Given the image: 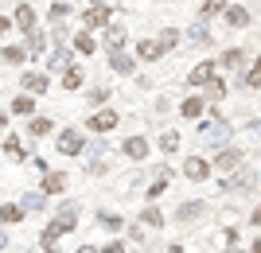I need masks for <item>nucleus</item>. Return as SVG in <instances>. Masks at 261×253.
Segmentation results:
<instances>
[{
	"label": "nucleus",
	"instance_id": "nucleus-31",
	"mask_svg": "<svg viewBox=\"0 0 261 253\" xmlns=\"http://www.w3.org/2000/svg\"><path fill=\"white\" fill-rule=\"evenodd\" d=\"M164 191H168V172H160V176H156L152 183L144 187V199H148V203H156V199H160Z\"/></svg>",
	"mask_w": 261,
	"mask_h": 253
},
{
	"label": "nucleus",
	"instance_id": "nucleus-25",
	"mask_svg": "<svg viewBox=\"0 0 261 253\" xmlns=\"http://www.w3.org/2000/svg\"><path fill=\"white\" fill-rule=\"evenodd\" d=\"M23 222V203H4L0 207V226H16Z\"/></svg>",
	"mask_w": 261,
	"mask_h": 253
},
{
	"label": "nucleus",
	"instance_id": "nucleus-27",
	"mask_svg": "<svg viewBox=\"0 0 261 253\" xmlns=\"http://www.w3.org/2000/svg\"><path fill=\"white\" fill-rule=\"evenodd\" d=\"M203 94H207V101H222V98H226V82L211 74L207 82H203Z\"/></svg>",
	"mask_w": 261,
	"mask_h": 253
},
{
	"label": "nucleus",
	"instance_id": "nucleus-28",
	"mask_svg": "<svg viewBox=\"0 0 261 253\" xmlns=\"http://www.w3.org/2000/svg\"><path fill=\"white\" fill-rule=\"evenodd\" d=\"M101 226V230H109V234H117L121 226H125V218H121V214H113V210H98V218H94Z\"/></svg>",
	"mask_w": 261,
	"mask_h": 253
},
{
	"label": "nucleus",
	"instance_id": "nucleus-7",
	"mask_svg": "<svg viewBox=\"0 0 261 253\" xmlns=\"http://www.w3.org/2000/svg\"><path fill=\"white\" fill-rule=\"evenodd\" d=\"M59 152L63 156H82L86 152V136H82L78 129H63L59 132Z\"/></svg>",
	"mask_w": 261,
	"mask_h": 253
},
{
	"label": "nucleus",
	"instance_id": "nucleus-35",
	"mask_svg": "<svg viewBox=\"0 0 261 253\" xmlns=\"http://www.w3.org/2000/svg\"><path fill=\"white\" fill-rule=\"evenodd\" d=\"M179 43H184V35L175 32V27H164V32H160V47H164V51H175Z\"/></svg>",
	"mask_w": 261,
	"mask_h": 253
},
{
	"label": "nucleus",
	"instance_id": "nucleus-17",
	"mask_svg": "<svg viewBox=\"0 0 261 253\" xmlns=\"http://www.w3.org/2000/svg\"><path fill=\"white\" fill-rule=\"evenodd\" d=\"M70 47H74V55H94V51H98V39H94V35H90V27H82V32L74 35V39H70Z\"/></svg>",
	"mask_w": 261,
	"mask_h": 253
},
{
	"label": "nucleus",
	"instance_id": "nucleus-43",
	"mask_svg": "<svg viewBox=\"0 0 261 253\" xmlns=\"http://www.w3.org/2000/svg\"><path fill=\"white\" fill-rule=\"evenodd\" d=\"M12 27H16V23H12V16H0V39H4V35H12Z\"/></svg>",
	"mask_w": 261,
	"mask_h": 253
},
{
	"label": "nucleus",
	"instance_id": "nucleus-11",
	"mask_svg": "<svg viewBox=\"0 0 261 253\" xmlns=\"http://www.w3.org/2000/svg\"><path fill=\"white\" fill-rule=\"evenodd\" d=\"M121 156H125V160H133V164H144V156H148V140H144V136H125Z\"/></svg>",
	"mask_w": 261,
	"mask_h": 253
},
{
	"label": "nucleus",
	"instance_id": "nucleus-49",
	"mask_svg": "<svg viewBox=\"0 0 261 253\" xmlns=\"http://www.w3.org/2000/svg\"><path fill=\"white\" fill-rule=\"evenodd\" d=\"M78 253H94V245H86V249H78Z\"/></svg>",
	"mask_w": 261,
	"mask_h": 253
},
{
	"label": "nucleus",
	"instance_id": "nucleus-39",
	"mask_svg": "<svg viewBox=\"0 0 261 253\" xmlns=\"http://www.w3.org/2000/svg\"><path fill=\"white\" fill-rule=\"evenodd\" d=\"M86 101H90V105H94V109H101V105H106V101H109V90H106V86H94V90H90V94H86Z\"/></svg>",
	"mask_w": 261,
	"mask_h": 253
},
{
	"label": "nucleus",
	"instance_id": "nucleus-26",
	"mask_svg": "<svg viewBox=\"0 0 261 253\" xmlns=\"http://www.w3.org/2000/svg\"><path fill=\"white\" fill-rule=\"evenodd\" d=\"M0 59H4V63H12V66H20V63H28V47L8 43V47H0Z\"/></svg>",
	"mask_w": 261,
	"mask_h": 253
},
{
	"label": "nucleus",
	"instance_id": "nucleus-6",
	"mask_svg": "<svg viewBox=\"0 0 261 253\" xmlns=\"http://www.w3.org/2000/svg\"><path fill=\"white\" fill-rule=\"evenodd\" d=\"M222 20H226V27H234V32H246V27L253 23V16H250V8H246V4H238V0H234V4H226Z\"/></svg>",
	"mask_w": 261,
	"mask_h": 253
},
{
	"label": "nucleus",
	"instance_id": "nucleus-15",
	"mask_svg": "<svg viewBox=\"0 0 261 253\" xmlns=\"http://www.w3.org/2000/svg\"><path fill=\"white\" fill-rule=\"evenodd\" d=\"M187 43H195V47H211V43H215V35H211V27H207V20H203V16L187 27Z\"/></svg>",
	"mask_w": 261,
	"mask_h": 253
},
{
	"label": "nucleus",
	"instance_id": "nucleus-46",
	"mask_svg": "<svg viewBox=\"0 0 261 253\" xmlns=\"http://www.w3.org/2000/svg\"><path fill=\"white\" fill-rule=\"evenodd\" d=\"M226 253H246V249H238V245H234V242H230V249Z\"/></svg>",
	"mask_w": 261,
	"mask_h": 253
},
{
	"label": "nucleus",
	"instance_id": "nucleus-1",
	"mask_svg": "<svg viewBox=\"0 0 261 253\" xmlns=\"http://www.w3.org/2000/svg\"><path fill=\"white\" fill-rule=\"evenodd\" d=\"M74 226H78V203H74V199H66L63 207H59V214H55V218L43 226V234H39V245H43L47 253H59V249H55V238L70 234Z\"/></svg>",
	"mask_w": 261,
	"mask_h": 253
},
{
	"label": "nucleus",
	"instance_id": "nucleus-2",
	"mask_svg": "<svg viewBox=\"0 0 261 253\" xmlns=\"http://www.w3.org/2000/svg\"><path fill=\"white\" fill-rule=\"evenodd\" d=\"M195 136H199V144H222V140L230 136V125L218 121V117H211V121H203V117H199Z\"/></svg>",
	"mask_w": 261,
	"mask_h": 253
},
{
	"label": "nucleus",
	"instance_id": "nucleus-8",
	"mask_svg": "<svg viewBox=\"0 0 261 253\" xmlns=\"http://www.w3.org/2000/svg\"><path fill=\"white\" fill-rule=\"evenodd\" d=\"M47 86H51V78H47V70H23L20 74V90H28V94H47Z\"/></svg>",
	"mask_w": 261,
	"mask_h": 253
},
{
	"label": "nucleus",
	"instance_id": "nucleus-23",
	"mask_svg": "<svg viewBox=\"0 0 261 253\" xmlns=\"http://www.w3.org/2000/svg\"><path fill=\"white\" fill-rule=\"evenodd\" d=\"M101 32H106V51H121V47H125V27H121V23H109Z\"/></svg>",
	"mask_w": 261,
	"mask_h": 253
},
{
	"label": "nucleus",
	"instance_id": "nucleus-22",
	"mask_svg": "<svg viewBox=\"0 0 261 253\" xmlns=\"http://www.w3.org/2000/svg\"><path fill=\"white\" fill-rule=\"evenodd\" d=\"M23 47H28L32 55H47V35L39 32V27H32V32H23Z\"/></svg>",
	"mask_w": 261,
	"mask_h": 253
},
{
	"label": "nucleus",
	"instance_id": "nucleus-40",
	"mask_svg": "<svg viewBox=\"0 0 261 253\" xmlns=\"http://www.w3.org/2000/svg\"><path fill=\"white\" fill-rule=\"evenodd\" d=\"M70 12H74V8H70V4H63V0H55V4H51V12H47V16H51V23H59V20H66Z\"/></svg>",
	"mask_w": 261,
	"mask_h": 253
},
{
	"label": "nucleus",
	"instance_id": "nucleus-36",
	"mask_svg": "<svg viewBox=\"0 0 261 253\" xmlns=\"http://www.w3.org/2000/svg\"><path fill=\"white\" fill-rule=\"evenodd\" d=\"M47 199H51V195L32 191V195H23V210H47Z\"/></svg>",
	"mask_w": 261,
	"mask_h": 253
},
{
	"label": "nucleus",
	"instance_id": "nucleus-37",
	"mask_svg": "<svg viewBox=\"0 0 261 253\" xmlns=\"http://www.w3.org/2000/svg\"><path fill=\"white\" fill-rule=\"evenodd\" d=\"M51 129H55L51 117H32V125H28V132H32V136H47Z\"/></svg>",
	"mask_w": 261,
	"mask_h": 253
},
{
	"label": "nucleus",
	"instance_id": "nucleus-16",
	"mask_svg": "<svg viewBox=\"0 0 261 253\" xmlns=\"http://www.w3.org/2000/svg\"><path fill=\"white\" fill-rule=\"evenodd\" d=\"M164 55H168V51L160 47V39H141V43H137V59H141V63H160Z\"/></svg>",
	"mask_w": 261,
	"mask_h": 253
},
{
	"label": "nucleus",
	"instance_id": "nucleus-32",
	"mask_svg": "<svg viewBox=\"0 0 261 253\" xmlns=\"http://www.w3.org/2000/svg\"><path fill=\"white\" fill-rule=\"evenodd\" d=\"M226 4H230V0H199V16H203V20L222 16V12H226Z\"/></svg>",
	"mask_w": 261,
	"mask_h": 253
},
{
	"label": "nucleus",
	"instance_id": "nucleus-21",
	"mask_svg": "<svg viewBox=\"0 0 261 253\" xmlns=\"http://www.w3.org/2000/svg\"><path fill=\"white\" fill-rule=\"evenodd\" d=\"M39 191H43V195H63V191H66V176H63V172H51V176L43 172V183H39Z\"/></svg>",
	"mask_w": 261,
	"mask_h": 253
},
{
	"label": "nucleus",
	"instance_id": "nucleus-9",
	"mask_svg": "<svg viewBox=\"0 0 261 253\" xmlns=\"http://www.w3.org/2000/svg\"><path fill=\"white\" fill-rule=\"evenodd\" d=\"M203 109H207V94H187V98L179 101V117H184V121H199Z\"/></svg>",
	"mask_w": 261,
	"mask_h": 253
},
{
	"label": "nucleus",
	"instance_id": "nucleus-14",
	"mask_svg": "<svg viewBox=\"0 0 261 253\" xmlns=\"http://www.w3.org/2000/svg\"><path fill=\"white\" fill-rule=\"evenodd\" d=\"M109 55V70H113V74H137V59H129L125 55V51H106Z\"/></svg>",
	"mask_w": 261,
	"mask_h": 253
},
{
	"label": "nucleus",
	"instance_id": "nucleus-29",
	"mask_svg": "<svg viewBox=\"0 0 261 253\" xmlns=\"http://www.w3.org/2000/svg\"><path fill=\"white\" fill-rule=\"evenodd\" d=\"M211 74H215V63H199V66H191V74H187V86H203Z\"/></svg>",
	"mask_w": 261,
	"mask_h": 253
},
{
	"label": "nucleus",
	"instance_id": "nucleus-34",
	"mask_svg": "<svg viewBox=\"0 0 261 253\" xmlns=\"http://www.w3.org/2000/svg\"><path fill=\"white\" fill-rule=\"evenodd\" d=\"M160 148H164L168 156L179 152V132H175V129H164V132H160Z\"/></svg>",
	"mask_w": 261,
	"mask_h": 253
},
{
	"label": "nucleus",
	"instance_id": "nucleus-30",
	"mask_svg": "<svg viewBox=\"0 0 261 253\" xmlns=\"http://www.w3.org/2000/svg\"><path fill=\"white\" fill-rule=\"evenodd\" d=\"M242 86H246V90H261V55L253 59V63H250V70L242 74Z\"/></svg>",
	"mask_w": 261,
	"mask_h": 253
},
{
	"label": "nucleus",
	"instance_id": "nucleus-41",
	"mask_svg": "<svg viewBox=\"0 0 261 253\" xmlns=\"http://www.w3.org/2000/svg\"><path fill=\"white\" fill-rule=\"evenodd\" d=\"M4 152H8L12 160H23V144H20V136H8V140H4Z\"/></svg>",
	"mask_w": 261,
	"mask_h": 253
},
{
	"label": "nucleus",
	"instance_id": "nucleus-33",
	"mask_svg": "<svg viewBox=\"0 0 261 253\" xmlns=\"http://www.w3.org/2000/svg\"><path fill=\"white\" fill-rule=\"evenodd\" d=\"M141 222L148 226V230H160V226H164V210L160 207H144L141 210Z\"/></svg>",
	"mask_w": 261,
	"mask_h": 253
},
{
	"label": "nucleus",
	"instance_id": "nucleus-45",
	"mask_svg": "<svg viewBox=\"0 0 261 253\" xmlns=\"http://www.w3.org/2000/svg\"><path fill=\"white\" fill-rule=\"evenodd\" d=\"M250 253H261V234L253 238V245H250Z\"/></svg>",
	"mask_w": 261,
	"mask_h": 253
},
{
	"label": "nucleus",
	"instance_id": "nucleus-44",
	"mask_svg": "<svg viewBox=\"0 0 261 253\" xmlns=\"http://www.w3.org/2000/svg\"><path fill=\"white\" fill-rule=\"evenodd\" d=\"M250 226H261V203L253 207V214H250Z\"/></svg>",
	"mask_w": 261,
	"mask_h": 253
},
{
	"label": "nucleus",
	"instance_id": "nucleus-13",
	"mask_svg": "<svg viewBox=\"0 0 261 253\" xmlns=\"http://www.w3.org/2000/svg\"><path fill=\"white\" fill-rule=\"evenodd\" d=\"M12 23H16V32H32L35 23H39V16H35V8L32 4H16V12H12Z\"/></svg>",
	"mask_w": 261,
	"mask_h": 253
},
{
	"label": "nucleus",
	"instance_id": "nucleus-3",
	"mask_svg": "<svg viewBox=\"0 0 261 253\" xmlns=\"http://www.w3.org/2000/svg\"><path fill=\"white\" fill-rule=\"evenodd\" d=\"M109 20H113V8H109V4H90V8L78 16V23H82V27H90V32L109 27Z\"/></svg>",
	"mask_w": 261,
	"mask_h": 253
},
{
	"label": "nucleus",
	"instance_id": "nucleus-42",
	"mask_svg": "<svg viewBox=\"0 0 261 253\" xmlns=\"http://www.w3.org/2000/svg\"><path fill=\"white\" fill-rule=\"evenodd\" d=\"M98 253H125V242H121V238H113V242H109V245H101Z\"/></svg>",
	"mask_w": 261,
	"mask_h": 253
},
{
	"label": "nucleus",
	"instance_id": "nucleus-24",
	"mask_svg": "<svg viewBox=\"0 0 261 253\" xmlns=\"http://www.w3.org/2000/svg\"><path fill=\"white\" fill-rule=\"evenodd\" d=\"M12 113H16V117H32V113H35V94L23 90L20 98H12Z\"/></svg>",
	"mask_w": 261,
	"mask_h": 253
},
{
	"label": "nucleus",
	"instance_id": "nucleus-20",
	"mask_svg": "<svg viewBox=\"0 0 261 253\" xmlns=\"http://www.w3.org/2000/svg\"><path fill=\"white\" fill-rule=\"evenodd\" d=\"M82 86H86V70H82L78 63H70L63 70V90H82Z\"/></svg>",
	"mask_w": 261,
	"mask_h": 253
},
{
	"label": "nucleus",
	"instance_id": "nucleus-38",
	"mask_svg": "<svg viewBox=\"0 0 261 253\" xmlns=\"http://www.w3.org/2000/svg\"><path fill=\"white\" fill-rule=\"evenodd\" d=\"M70 51H74V47H70ZM70 51H66V47H59V51H55V55L47 59V70H59V66H70Z\"/></svg>",
	"mask_w": 261,
	"mask_h": 253
},
{
	"label": "nucleus",
	"instance_id": "nucleus-4",
	"mask_svg": "<svg viewBox=\"0 0 261 253\" xmlns=\"http://www.w3.org/2000/svg\"><path fill=\"white\" fill-rule=\"evenodd\" d=\"M207 203L203 199H191V203H179L175 207V214H172V222H179V226H191V222H199V218H207Z\"/></svg>",
	"mask_w": 261,
	"mask_h": 253
},
{
	"label": "nucleus",
	"instance_id": "nucleus-5",
	"mask_svg": "<svg viewBox=\"0 0 261 253\" xmlns=\"http://www.w3.org/2000/svg\"><path fill=\"white\" fill-rule=\"evenodd\" d=\"M253 183H257V176H253L250 167H238V176H230L226 183H222V191H226V195H250Z\"/></svg>",
	"mask_w": 261,
	"mask_h": 253
},
{
	"label": "nucleus",
	"instance_id": "nucleus-19",
	"mask_svg": "<svg viewBox=\"0 0 261 253\" xmlns=\"http://www.w3.org/2000/svg\"><path fill=\"white\" fill-rule=\"evenodd\" d=\"M218 66H222V70H242V66H246V51H242V47H226V51L218 55Z\"/></svg>",
	"mask_w": 261,
	"mask_h": 253
},
{
	"label": "nucleus",
	"instance_id": "nucleus-47",
	"mask_svg": "<svg viewBox=\"0 0 261 253\" xmlns=\"http://www.w3.org/2000/svg\"><path fill=\"white\" fill-rule=\"evenodd\" d=\"M4 121H8V113H4V109H0V125H4Z\"/></svg>",
	"mask_w": 261,
	"mask_h": 253
},
{
	"label": "nucleus",
	"instance_id": "nucleus-18",
	"mask_svg": "<svg viewBox=\"0 0 261 253\" xmlns=\"http://www.w3.org/2000/svg\"><path fill=\"white\" fill-rule=\"evenodd\" d=\"M215 167H218V172H238V167H242V152H238V148H222V152L215 156Z\"/></svg>",
	"mask_w": 261,
	"mask_h": 253
},
{
	"label": "nucleus",
	"instance_id": "nucleus-12",
	"mask_svg": "<svg viewBox=\"0 0 261 253\" xmlns=\"http://www.w3.org/2000/svg\"><path fill=\"white\" fill-rule=\"evenodd\" d=\"M211 160H203V156H187V164H184V176L191 179V183H203V179L211 176Z\"/></svg>",
	"mask_w": 261,
	"mask_h": 253
},
{
	"label": "nucleus",
	"instance_id": "nucleus-48",
	"mask_svg": "<svg viewBox=\"0 0 261 253\" xmlns=\"http://www.w3.org/2000/svg\"><path fill=\"white\" fill-rule=\"evenodd\" d=\"M86 4H109V0H86Z\"/></svg>",
	"mask_w": 261,
	"mask_h": 253
},
{
	"label": "nucleus",
	"instance_id": "nucleus-10",
	"mask_svg": "<svg viewBox=\"0 0 261 253\" xmlns=\"http://www.w3.org/2000/svg\"><path fill=\"white\" fill-rule=\"evenodd\" d=\"M117 121H121V117H117V113H113V109H98V113H90V132H98V136H101V132H113V129H117Z\"/></svg>",
	"mask_w": 261,
	"mask_h": 253
}]
</instances>
